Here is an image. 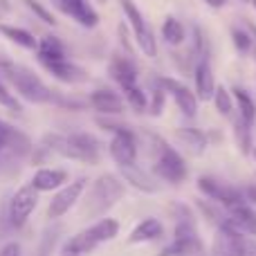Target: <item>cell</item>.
Returning <instances> with one entry per match:
<instances>
[{
	"instance_id": "bcb514c9",
	"label": "cell",
	"mask_w": 256,
	"mask_h": 256,
	"mask_svg": "<svg viewBox=\"0 0 256 256\" xmlns=\"http://www.w3.org/2000/svg\"><path fill=\"white\" fill-rule=\"evenodd\" d=\"M254 58H256V50H254Z\"/></svg>"
},
{
	"instance_id": "836d02e7",
	"label": "cell",
	"mask_w": 256,
	"mask_h": 256,
	"mask_svg": "<svg viewBox=\"0 0 256 256\" xmlns=\"http://www.w3.org/2000/svg\"><path fill=\"white\" fill-rule=\"evenodd\" d=\"M230 34H232V43H234V48L238 50L240 54H248L250 50L254 48V40H252V36L248 34V30H245V27L234 25L230 30Z\"/></svg>"
},
{
	"instance_id": "4dcf8cb0",
	"label": "cell",
	"mask_w": 256,
	"mask_h": 256,
	"mask_svg": "<svg viewBox=\"0 0 256 256\" xmlns=\"http://www.w3.org/2000/svg\"><path fill=\"white\" fill-rule=\"evenodd\" d=\"M66 245H68V248H72L74 252H79L81 256L92 254L94 250L99 248V245L88 236V232H86V230H84V232H79V234H74V236H70V238L66 240Z\"/></svg>"
},
{
	"instance_id": "f546056e",
	"label": "cell",
	"mask_w": 256,
	"mask_h": 256,
	"mask_svg": "<svg viewBox=\"0 0 256 256\" xmlns=\"http://www.w3.org/2000/svg\"><path fill=\"white\" fill-rule=\"evenodd\" d=\"M212 102H214V106H216L218 115L230 117L232 112H234V97H232V92L227 88H222V86H216Z\"/></svg>"
},
{
	"instance_id": "d4e9b609",
	"label": "cell",
	"mask_w": 256,
	"mask_h": 256,
	"mask_svg": "<svg viewBox=\"0 0 256 256\" xmlns=\"http://www.w3.org/2000/svg\"><path fill=\"white\" fill-rule=\"evenodd\" d=\"M162 38L166 40V45H173V48L182 45L184 43V38H186L184 25H182L176 16H166L164 18V22H162Z\"/></svg>"
},
{
	"instance_id": "1f68e13d",
	"label": "cell",
	"mask_w": 256,
	"mask_h": 256,
	"mask_svg": "<svg viewBox=\"0 0 256 256\" xmlns=\"http://www.w3.org/2000/svg\"><path fill=\"white\" fill-rule=\"evenodd\" d=\"M120 4H122V12H124L128 25L132 27V32H137V30H142L144 25H148L146 18H144V14L140 12V7H137L132 0H120Z\"/></svg>"
},
{
	"instance_id": "60d3db41",
	"label": "cell",
	"mask_w": 256,
	"mask_h": 256,
	"mask_svg": "<svg viewBox=\"0 0 256 256\" xmlns=\"http://www.w3.org/2000/svg\"><path fill=\"white\" fill-rule=\"evenodd\" d=\"M245 30H248V34L252 36V40L256 43V22H248V27H245Z\"/></svg>"
},
{
	"instance_id": "2e32d148",
	"label": "cell",
	"mask_w": 256,
	"mask_h": 256,
	"mask_svg": "<svg viewBox=\"0 0 256 256\" xmlns=\"http://www.w3.org/2000/svg\"><path fill=\"white\" fill-rule=\"evenodd\" d=\"M194 84H196V97L198 102H209L214 97V90H216V79H214V70L209 58L196 63L194 68Z\"/></svg>"
},
{
	"instance_id": "9a60e30c",
	"label": "cell",
	"mask_w": 256,
	"mask_h": 256,
	"mask_svg": "<svg viewBox=\"0 0 256 256\" xmlns=\"http://www.w3.org/2000/svg\"><path fill=\"white\" fill-rule=\"evenodd\" d=\"M34 54H36L38 66H43V63H52V61H61V58H70L66 43H63L58 36H54V34H43L40 36L38 48H36Z\"/></svg>"
},
{
	"instance_id": "5bb4252c",
	"label": "cell",
	"mask_w": 256,
	"mask_h": 256,
	"mask_svg": "<svg viewBox=\"0 0 256 256\" xmlns=\"http://www.w3.org/2000/svg\"><path fill=\"white\" fill-rule=\"evenodd\" d=\"M120 173L124 178V182L132 186V189L142 191V194H158L160 191V182L155 176H150L148 171H144L137 164H128V166H120Z\"/></svg>"
},
{
	"instance_id": "b9f144b4",
	"label": "cell",
	"mask_w": 256,
	"mask_h": 256,
	"mask_svg": "<svg viewBox=\"0 0 256 256\" xmlns=\"http://www.w3.org/2000/svg\"><path fill=\"white\" fill-rule=\"evenodd\" d=\"M250 155H252V158H254V162H256V146L252 148V153H250Z\"/></svg>"
},
{
	"instance_id": "44dd1931",
	"label": "cell",
	"mask_w": 256,
	"mask_h": 256,
	"mask_svg": "<svg viewBox=\"0 0 256 256\" xmlns=\"http://www.w3.org/2000/svg\"><path fill=\"white\" fill-rule=\"evenodd\" d=\"M86 232H88V236L97 245L110 243V240H115L117 236H120V220L104 216V218H99V220H94L90 227H86Z\"/></svg>"
},
{
	"instance_id": "d6a6232c",
	"label": "cell",
	"mask_w": 256,
	"mask_h": 256,
	"mask_svg": "<svg viewBox=\"0 0 256 256\" xmlns=\"http://www.w3.org/2000/svg\"><path fill=\"white\" fill-rule=\"evenodd\" d=\"M22 4H25L27 9H30V14H34V18H38L40 22H45V25H52L56 27V16L52 14V9H48L40 0H20Z\"/></svg>"
},
{
	"instance_id": "30bf717a",
	"label": "cell",
	"mask_w": 256,
	"mask_h": 256,
	"mask_svg": "<svg viewBox=\"0 0 256 256\" xmlns=\"http://www.w3.org/2000/svg\"><path fill=\"white\" fill-rule=\"evenodd\" d=\"M54 4L61 14H66L68 18H72L76 25L86 27V30H92L99 25V14L90 4V0H54Z\"/></svg>"
},
{
	"instance_id": "d6986e66",
	"label": "cell",
	"mask_w": 256,
	"mask_h": 256,
	"mask_svg": "<svg viewBox=\"0 0 256 256\" xmlns=\"http://www.w3.org/2000/svg\"><path fill=\"white\" fill-rule=\"evenodd\" d=\"M164 236V225L158 218H144L140 220L135 227L130 230L126 243L128 245H140V243H150V240H158Z\"/></svg>"
},
{
	"instance_id": "d590c367",
	"label": "cell",
	"mask_w": 256,
	"mask_h": 256,
	"mask_svg": "<svg viewBox=\"0 0 256 256\" xmlns=\"http://www.w3.org/2000/svg\"><path fill=\"white\" fill-rule=\"evenodd\" d=\"M0 256H22V245L18 240L9 238L0 245Z\"/></svg>"
},
{
	"instance_id": "74e56055",
	"label": "cell",
	"mask_w": 256,
	"mask_h": 256,
	"mask_svg": "<svg viewBox=\"0 0 256 256\" xmlns=\"http://www.w3.org/2000/svg\"><path fill=\"white\" fill-rule=\"evenodd\" d=\"M243 196H245V200H248L250 204H256V186H254V184L245 186V189H243Z\"/></svg>"
},
{
	"instance_id": "ba28073f",
	"label": "cell",
	"mask_w": 256,
	"mask_h": 256,
	"mask_svg": "<svg viewBox=\"0 0 256 256\" xmlns=\"http://www.w3.org/2000/svg\"><path fill=\"white\" fill-rule=\"evenodd\" d=\"M153 84L160 86L166 94H171V99L176 102V106L180 108V112L184 117L194 120V117L198 115V97H196V92H191L182 81L171 79V76H155Z\"/></svg>"
},
{
	"instance_id": "7c38bea8",
	"label": "cell",
	"mask_w": 256,
	"mask_h": 256,
	"mask_svg": "<svg viewBox=\"0 0 256 256\" xmlns=\"http://www.w3.org/2000/svg\"><path fill=\"white\" fill-rule=\"evenodd\" d=\"M108 76L124 90L130 88V86H137L140 68L130 58V54H112L110 61H108Z\"/></svg>"
},
{
	"instance_id": "7a4b0ae2",
	"label": "cell",
	"mask_w": 256,
	"mask_h": 256,
	"mask_svg": "<svg viewBox=\"0 0 256 256\" xmlns=\"http://www.w3.org/2000/svg\"><path fill=\"white\" fill-rule=\"evenodd\" d=\"M0 76L12 86L14 94H16L20 102L34 104V106H54L56 90L50 88L32 68L12 61L7 68H4V72Z\"/></svg>"
},
{
	"instance_id": "52a82bcc",
	"label": "cell",
	"mask_w": 256,
	"mask_h": 256,
	"mask_svg": "<svg viewBox=\"0 0 256 256\" xmlns=\"http://www.w3.org/2000/svg\"><path fill=\"white\" fill-rule=\"evenodd\" d=\"M137 137H135V130L132 128H120V130L112 132L110 142H108V155L112 158V162L117 166H128V164H137Z\"/></svg>"
},
{
	"instance_id": "7bdbcfd3",
	"label": "cell",
	"mask_w": 256,
	"mask_h": 256,
	"mask_svg": "<svg viewBox=\"0 0 256 256\" xmlns=\"http://www.w3.org/2000/svg\"><path fill=\"white\" fill-rule=\"evenodd\" d=\"M2 126H4V122H2V120H0V130H2Z\"/></svg>"
},
{
	"instance_id": "ee69618b",
	"label": "cell",
	"mask_w": 256,
	"mask_h": 256,
	"mask_svg": "<svg viewBox=\"0 0 256 256\" xmlns=\"http://www.w3.org/2000/svg\"><path fill=\"white\" fill-rule=\"evenodd\" d=\"M0 155H2V142H0Z\"/></svg>"
},
{
	"instance_id": "ab89813d",
	"label": "cell",
	"mask_w": 256,
	"mask_h": 256,
	"mask_svg": "<svg viewBox=\"0 0 256 256\" xmlns=\"http://www.w3.org/2000/svg\"><path fill=\"white\" fill-rule=\"evenodd\" d=\"M204 2H207L209 7H214V9H220V7H225L227 4V0H204Z\"/></svg>"
},
{
	"instance_id": "f35d334b",
	"label": "cell",
	"mask_w": 256,
	"mask_h": 256,
	"mask_svg": "<svg viewBox=\"0 0 256 256\" xmlns=\"http://www.w3.org/2000/svg\"><path fill=\"white\" fill-rule=\"evenodd\" d=\"M58 256H81V254H79V252H74L72 248H68V245L63 243V245H61V250H58Z\"/></svg>"
},
{
	"instance_id": "83f0119b",
	"label": "cell",
	"mask_w": 256,
	"mask_h": 256,
	"mask_svg": "<svg viewBox=\"0 0 256 256\" xmlns=\"http://www.w3.org/2000/svg\"><path fill=\"white\" fill-rule=\"evenodd\" d=\"M122 97H124L126 106H130L135 112H146L148 110V97L140 86H130V88L122 90Z\"/></svg>"
},
{
	"instance_id": "8fae6325",
	"label": "cell",
	"mask_w": 256,
	"mask_h": 256,
	"mask_svg": "<svg viewBox=\"0 0 256 256\" xmlns=\"http://www.w3.org/2000/svg\"><path fill=\"white\" fill-rule=\"evenodd\" d=\"M43 68L48 74H52V79L61 81L66 86H81L90 79L88 70L81 68L79 63H74L72 58H61V61H52V63H43Z\"/></svg>"
},
{
	"instance_id": "277c9868",
	"label": "cell",
	"mask_w": 256,
	"mask_h": 256,
	"mask_svg": "<svg viewBox=\"0 0 256 256\" xmlns=\"http://www.w3.org/2000/svg\"><path fill=\"white\" fill-rule=\"evenodd\" d=\"M38 191L27 182V184H20L9 200L4 202V214H7V222L12 227V232H20L22 227L30 222L32 214L38 207Z\"/></svg>"
},
{
	"instance_id": "f1b7e54d",
	"label": "cell",
	"mask_w": 256,
	"mask_h": 256,
	"mask_svg": "<svg viewBox=\"0 0 256 256\" xmlns=\"http://www.w3.org/2000/svg\"><path fill=\"white\" fill-rule=\"evenodd\" d=\"M0 106L4 108V110H9L12 115H22V104L20 99L14 94L12 86L7 84V81L0 76Z\"/></svg>"
},
{
	"instance_id": "3957f363",
	"label": "cell",
	"mask_w": 256,
	"mask_h": 256,
	"mask_svg": "<svg viewBox=\"0 0 256 256\" xmlns=\"http://www.w3.org/2000/svg\"><path fill=\"white\" fill-rule=\"evenodd\" d=\"M144 137L148 140V153L153 155V176L173 186L182 184L189 178V166H186L184 158L173 146H168L160 135L144 132Z\"/></svg>"
},
{
	"instance_id": "8992f818",
	"label": "cell",
	"mask_w": 256,
	"mask_h": 256,
	"mask_svg": "<svg viewBox=\"0 0 256 256\" xmlns=\"http://www.w3.org/2000/svg\"><path fill=\"white\" fill-rule=\"evenodd\" d=\"M196 186H198V191L204 198L222 204L225 209L234 207V204H238V202H248L243 196V189H236V186L227 184V182H222V180H216V178H212V176H200Z\"/></svg>"
},
{
	"instance_id": "484cf974",
	"label": "cell",
	"mask_w": 256,
	"mask_h": 256,
	"mask_svg": "<svg viewBox=\"0 0 256 256\" xmlns=\"http://www.w3.org/2000/svg\"><path fill=\"white\" fill-rule=\"evenodd\" d=\"M234 140H236V146L243 155H250L254 148V142H252V126L245 124L240 120V115L234 117Z\"/></svg>"
},
{
	"instance_id": "ac0fdd59",
	"label": "cell",
	"mask_w": 256,
	"mask_h": 256,
	"mask_svg": "<svg viewBox=\"0 0 256 256\" xmlns=\"http://www.w3.org/2000/svg\"><path fill=\"white\" fill-rule=\"evenodd\" d=\"M0 36L7 38L9 43H14L16 48L27 50V52H36V48H38V38L34 36V32H30L27 27H20V25L0 22Z\"/></svg>"
},
{
	"instance_id": "e575fe53",
	"label": "cell",
	"mask_w": 256,
	"mask_h": 256,
	"mask_svg": "<svg viewBox=\"0 0 256 256\" xmlns=\"http://www.w3.org/2000/svg\"><path fill=\"white\" fill-rule=\"evenodd\" d=\"M164 102H166V92H164L160 86H155L153 84V92H150V115L153 117H160L162 115V110H164Z\"/></svg>"
},
{
	"instance_id": "4fadbf2b",
	"label": "cell",
	"mask_w": 256,
	"mask_h": 256,
	"mask_svg": "<svg viewBox=\"0 0 256 256\" xmlns=\"http://www.w3.org/2000/svg\"><path fill=\"white\" fill-rule=\"evenodd\" d=\"M70 182V173L66 168H58V166H38L32 176L30 184L34 186L38 194H54L58 191L63 184Z\"/></svg>"
},
{
	"instance_id": "e0dca14e",
	"label": "cell",
	"mask_w": 256,
	"mask_h": 256,
	"mask_svg": "<svg viewBox=\"0 0 256 256\" xmlns=\"http://www.w3.org/2000/svg\"><path fill=\"white\" fill-rule=\"evenodd\" d=\"M227 222H230L232 227H236L238 232H243V234L248 236H256V212L252 209V204L250 202H238L234 204V207L227 209Z\"/></svg>"
},
{
	"instance_id": "ffe728a7",
	"label": "cell",
	"mask_w": 256,
	"mask_h": 256,
	"mask_svg": "<svg viewBox=\"0 0 256 256\" xmlns=\"http://www.w3.org/2000/svg\"><path fill=\"white\" fill-rule=\"evenodd\" d=\"M212 256H240L238 245H236V238H234V227L230 222L218 227L212 243Z\"/></svg>"
},
{
	"instance_id": "7dc6e473",
	"label": "cell",
	"mask_w": 256,
	"mask_h": 256,
	"mask_svg": "<svg viewBox=\"0 0 256 256\" xmlns=\"http://www.w3.org/2000/svg\"><path fill=\"white\" fill-rule=\"evenodd\" d=\"M240 2H248V0H240Z\"/></svg>"
},
{
	"instance_id": "6da1fadb",
	"label": "cell",
	"mask_w": 256,
	"mask_h": 256,
	"mask_svg": "<svg viewBox=\"0 0 256 256\" xmlns=\"http://www.w3.org/2000/svg\"><path fill=\"white\" fill-rule=\"evenodd\" d=\"M126 196V184L122 178L112 173H102L92 184L86 189L84 198L79 200V214L84 220H99L104 218L120 200Z\"/></svg>"
},
{
	"instance_id": "4316f807",
	"label": "cell",
	"mask_w": 256,
	"mask_h": 256,
	"mask_svg": "<svg viewBox=\"0 0 256 256\" xmlns=\"http://www.w3.org/2000/svg\"><path fill=\"white\" fill-rule=\"evenodd\" d=\"M132 34H135V43H137V48L142 50L144 56H148V58L158 56V38H155L153 30H150L148 25H144L142 30L132 32Z\"/></svg>"
},
{
	"instance_id": "cb8c5ba5",
	"label": "cell",
	"mask_w": 256,
	"mask_h": 256,
	"mask_svg": "<svg viewBox=\"0 0 256 256\" xmlns=\"http://www.w3.org/2000/svg\"><path fill=\"white\" fill-rule=\"evenodd\" d=\"M176 137L184 146H189L196 155L204 153V148H207V135L202 130H198V128H178Z\"/></svg>"
},
{
	"instance_id": "9c48e42d",
	"label": "cell",
	"mask_w": 256,
	"mask_h": 256,
	"mask_svg": "<svg viewBox=\"0 0 256 256\" xmlns=\"http://www.w3.org/2000/svg\"><path fill=\"white\" fill-rule=\"evenodd\" d=\"M86 102H88V106L92 108L94 112H99V115H104V117H120V115H124V110H126L124 97L110 88L92 90V92H88Z\"/></svg>"
},
{
	"instance_id": "7402d4cb",
	"label": "cell",
	"mask_w": 256,
	"mask_h": 256,
	"mask_svg": "<svg viewBox=\"0 0 256 256\" xmlns=\"http://www.w3.org/2000/svg\"><path fill=\"white\" fill-rule=\"evenodd\" d=\"M204 252L202 240H176L171 238V243L164 245L160 256H200Z\"/></svg>"
},
{
	"instance_id": "603a6c76",
	"label": "cell",
	"mask_w": 256,
	"mask_h": 256,
	"mask_svg": "<svg viewBox=\"0 0 256 256\" xmlns=\"http://www.w3.org/2000/svg\"><path fill=\"white\" fill-rule=\"evenodd\" d=\"M232 92H234L232 97H234V104L238 106L240 120H243L245 124L254 126V122H256V104H254V99L250 97V92L248 90H243V88H234Z\"/></svg>"
},
{
	"instance_id": "f6af8a7d",
	"label": "cell",
	"mask_w": 256,
	"mask_h": 256,
	"mask_svg": "<svg viewBox=\"0 0 256 256\" xmlns=\"http://www.w3.org/2000/svg\"><path fill=\"white\" fill-rule=\"evenodd\" d=\"M252 2H254V7H256V0H252Z\"/></svg>"
},
{
	"instance_id": "8d00e7d4",
	"label": "cell",
	"mask_w": 256,
	"mask_h": 256,
	"mask_svg": "<svg viewBox=\"0 0 256 256\" xmlns=\"http://www.w3.org/2000/svg\"><path fill=\"white\" fill-rule=\"evenodd\" d=\"M117 32H120V38H122V45H124V50H126L128 54H132V43L128 40V27L126 25H120V30H117Z\"/></svg>"
},
{
	"instance_id": "5b68a950",
	"label": "cell",
	"mask_w": 256,
	"mask_h": 256,
	"mask_svg": "<svg viewBox=\"0 0 256 256\" xmlns=\"http://www.w3.org/2000/svg\"><path fill=\"white\" fill-rule=\"evenodd\" d=\"M86 189H88V178H76V180H70L68 184H63L58 191L52 194V200L48 202V212L45 216L50 220H61L66 218L72 209L79 204V200L84 198Z\"/></svg>"
}]
</instances>
